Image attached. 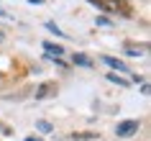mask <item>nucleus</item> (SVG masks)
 Segmentation results:
<instances>
[{
    "label": "nucleus",
    "instance_id": "ddd939ff",
    "mask_svg": "<svg viewBox=\"0 0 151 141\" xmlns=\"http://www.w3.org/2000/svg\"><path fill=\"white\" fill-rule=\"evenodd\" d=\"M28 3H33V5H41V0H28Z\"/></svg>",
    "mask_w": 151,
    "mask_h": 141
},
{
    "label": "nucleus",
    "instance_id": "9b49d317",
    "mask_svg": "<svg viewBox=\"0 0 151 141\" xmlns=\"http://www.w3.org/2000/svg\"><path fill=\"white\" fill-rule=\"evenodd\" d=\"M46 28H49L51 33H56V36H64V31H59V26H56V23H51V21L46 23Z\"/></svg>",
    "mask_w": 151,
    "mask_h": 141
},
{
    "label": "nucleus",
    "instance_id": "423d86ee",
    "mask_svg": "<svg viewBox=\"0 0 151 141\" xmlns=\"http://www.w3.org/2000/svg\"><path fill=\"white\" fill-rule=\"evenodd\" d=\"M44 49H46L49 54H56V56H62V54H64V49L59 46V44H51V41H44Z\"/></svg>",
    "mask_w": 151,
    "mask_h": 141
},
{
    "label": "nucleus",
    "instance_id": "1a4fd4ad",
    "mask_svg": "<svg viewBox=\"0 0 151 141\" xmlns=\"http://www.w3.org/2000/svg\"><path fill=\"white\" fill-rule=\"evenodd\" d=\"M72 139H82V141H90V139H97V133H72Z\"/></svg>",
    "mask_w": 151,
    "mask_h": 141
},
{
    "label": "nucleus",
    "instance_id": "9d476101",
    "mask_svg": "<svg viewBox=\"0 0 151 141\" xmlns=\"http://www.w3.org/2000/svg\"><path fill=\"white\" fill-rule=\"evenodd\" d=\"M36 128H39V131H44V133H49V131H51V123H46V121H39V123H36Z\"/></svg>",
    "mask_w": 151,
    "mask_h": 141
},
{
    "label": "nucleus",
    "instance_id": "39448f33",
    "mask_svg": "<svg viewBox=\"0 0 151 141\" xmlns=\"http://www.w3.org/2000/svg\"><path fill=\"white\" fill-rule=\"evenodd\" d=\"M103 62L108 64V67H110V69H118V72H131L126 67V64L120 62V59H115V56H103Z\"/></svg>",
    "mask_w": 151,
    "mask_h": 141
},
{
    "label": "nucleus",
    "instance_id": "0eeeda50",
    "mask_svg": "<svg viewBox=\"0 0 151 141\" xmlns=\"http://www.w3.org/2000/svg\"><path fill=\"white\" fill-rule=\"evenodd\" d=\"M105 77L110 80V82H115V85H120V87H128V80H126V77H120V74H115V72H108Z\"/></svg>",
    "mask_w": 151,
    "mask_h": 141
},
{
    "label": "nucleus",
    "instance_id": "f8f14e48",
    "mask_svg": "<svg viewBox=\"0 0 151 141\" xmlns=\"http://www.w3.org/2000/svg\"><path fill=\"white\" fill-rule=\"evenodd\" d=\"M26 141H44V139H39V136H28Z\"/></svg>",
    "mask_w": 151,
    "mask_h": 141
},
{
    "label": "nucleus",
    "instance_id": "f03ea898",
    "mask_svg": "<svg viewBox=\"0 0 151 141\" xmlns=\"http://www.w3.org/2000/svg\"><path fill=\"white\" fill-rule=\"evenodd\" d=\"M138 128H141V123H138V121H123V123H118L115 133H118L120 139H131V136H136V133H138Z\"/></svg>",
    "mask_w": 151,
    "mask_h": 141
},
{
    "label": "nucleus",
    "instance_id": "6e6552de",
    "mask_svg": "<svg viewBox=\"0 0 151 141\" xmlns=\"http://www.w3.org/2000/svg\"><path fill=\"white\" fill-rule=\"evenodd\" d=\"M74 64H80V67H92V59L85 54H74Z\"/></svg>",
    "mask_w": 151,
    "mask_h": 141
},
{
    "label": "nucleus",
    "instance_id": "20e7f679",
    "mask_svg": "<svg viewBox=\"0 0 151 141\" xmlns=\"http://www.w3.org/2000/svg\"><path fill=\"white\" fill-rule=\"evenodd\" d=\"M126 54H131V56H143L146 54V44H141V46H138V44H131V41H126Z\"/></svg>",
    "mask_w": 151,
    "mask_h": 141
},
{
    "label": "nucleus",
    "instance_id": "f257e3e1",
    "mask_svg": "<svg viewBox=\"0 0 151 141\" xmlns=\"http://www.w3.org/2000/svg\"><path fill=\"white\" fill-rule=\"evenodd\" d=\"M95 8H100V10H108V13H120V16H131V8H128L123 0H90Z\"/></svg>",
    "mask_w": 151,
    "mask_h": 141
},
{
    "label": "nucleus",
    "instance_id": "7ed1b4c3",
    "mask_svg": "<svg viewBox=\"0 0 151 141\" xmlns=\"http://www.w3.org/2000/svg\"><path fill=\"white\" fill-rule=\"evenodd\" d=\"M54 93H56V82H44V85L36 87V100H44V98H49Z\"/></svg>",
    "mask_w": 151,
    "mask_h": 141
}]
</instances>
